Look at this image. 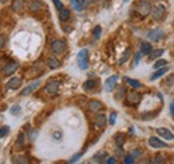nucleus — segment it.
Instances as JSON below:
<instances>
[{
  "instance_id": "2f4dec72",
  "label": "nucleus",
  "mask_w": 174,
  "mask_h": 164,
  "mask_svg": "<svg viewBox=\"0 0 174 164\" xmlns=\"http://www.w3.org/2000/svg\"><path fill=\"white\" fill-rule=\"evenodd\" d=\"M8 131H10V127H7V125H3L1 129H0V136L4 137L5 135L8 134Z\"/></svg>"
},
{
  "instance_id": "6ab92c4d",
  "label": "nucleus",
  "mask_w": 174,
  "mask_h": 164,
  "mask_svg": "<svg viewBox=\"0 0 174 164\" xmlns=\"http://www.w3.org/2000/svg\"><path fill=\"white\" fill-rule=\"evenodd\" d=\"M12 160L18 164H28L30 163V159L27 156H23V155H18V156H13Z\"/></svg>"
},
{
  "instance_id": "4468645a",
  "label": "nucleus",
  "mask_w": 174,
  "mask_h": 164,
  "mask_svg": "<svg viewBox=\"0 0 174 164\" xmlns=\"http://www.w3.org/2000/svg\"><path fill=\"white\" fill-rule=\"evenodd\" d=\"M149 144L153 147V148H165L167 144L165 142H162L161 139H157L155 136H152L149 139Z\"/></svg>"
},
{
  "instance_id": "423d86ee",
  "label": "nucleus",
  "mask_w": 174,
  "mask_h": 164,
  "mask_svg": "<svg viewBox=\"0 0 174 164\" xmlns=\"http://www.w3.org/2000/svg\"><path fill=\"white\" fill-rule=\"evenodd\" d=\"M165 13H166V10H165L164 5L157 4L155 7H154V10H153V18L155 20H161V19H164Z\"/></svg>"
},
{
  "instance_id": "6e6552de",
  "label": "nucleus",
  "mask_w": 174,
  "mask_h": 164,
  "mask_svg": "<svg viewBox=\"0 0 174 164\" xmlns=\"http://www.w3.org/2000/svg\"><path fill=\"white\" fill-rule=\"evenodd\" d=\"M116 80H118V76H116V75L110 76L109 79L106 80V83H105V91H106V92H111V91H113L114 87H115V84H116Z\"/></svg>"
},
{
  "instance_id": "9b49d317",
  "label": "nucleus",
  "mask_w": 174,
  "mask_h": 164,
  "mask_svg": "<svg viewBox=\"0 0 174 164\" xmlns=\"http://www.w3.org/2000/svg\"><path fill=\"white\" fill-rule=\"evenodd\" d=\"M164 36H165V32L161 30V28H157V30H153V31L149 32V37L153 40V42H158V40H161Z\"/></svg>"
},
{
  "instance_id": "a18cd8bd",
  "label": "nucleus",
  "mask_w": 174,
  "mask_h": 164,
  "mask_svg": "<svg viewBox=\"0 0 174 164\" xmlns=\"http://www.w3.org/2000/svg\"><path fill=\"white\" fill-rule=\"evenodd\" d=\"M5 1H7V0H1V4H4V3H5Z\"/></svg>"
},
{
  "instance_id": "39448f33",
  "label": "nucleus",
  "mask_w": 174,
  "mask_h": 164,
  "mask_svg": "<svg viewBox=\"0 0 174 164\" xmlns=\"http://www.w3.org/2000/svg\"><path fill=\"white\" fill-rule=\"evenodd\" d=\"M22 83H23L22 77H12V79H10L7 82L5 88H7V90H18V88L22 85Z\"/></svg>"
},
{
  "instance_id": "20e7f679",
  "label": "nucleus",
  "mask_w": 174,
  "mask_h": 164,
  "mask_svg": "<svg viewBox=\"0 0 174 164\" xmlns=\"http://www.w3.org/2000/svg\"><path fill=\"white\" fill-rule=\"evenodd\" d=\"M126 100H127V104L137 105L139 102H141V95H139L138 92H135V91H130L129 94H127Z\"/></svg>"
},
{
  "instance_id": "c85d7f7f",
  "label": "nucleus",
  "mask_w": 174,
  "mask_h": 164,
  "mask_svg": "<svg viewBox=\"0 0 174 164\" xmlns=\"http://www.w3.org/2000/svg\"><path fill=\"white\" fill-rule=\"evenodd\" d=\"M23 147H24V134L20 132L18 137V148H23Z\"/></svg>"
},
{
  "instance_id": "79ce46f5",
  "label": "nucleus",
  "mask_w": 174,
  "mask_h": 164,
  "mask_svg": "<svg viewBox=\"0 0 174 164\" xmlns=\"http://www.w3.org/2000/svg\"><path fill=\"white\" fill-rule=\"evenodd\" d=\"M116 162H115V159H114V157H110L109 160H107V164H115Z\"/></svg>"
},
{
  "instance_id": "c756f323",
  "label": "nucleus",
  "mask_w": 174,
  "mask_h": 164,
  "mask_svg": "<svg viewBox=\"0 0 174 164\" xmlns=\"http://www.w3.org/2000/svg\"><path fill=\"white\" fill-rule=\"evenodd\" d=\"M115 142H116V144H118V147H121L125 143V136H123V135H116Z\"/></svg>"
},
{
  "instance_id": "bb28decb",
  "label": "nucleus",
  "mask_w": 174,
  "mask_h": 164,
  "mask_svg": "<svg viewBox=\"0 0 174 164\" xmlns=\"http://www.w3.org/2000/svg\"><path fill=\"white\" fill-rule=\"evenodd\" d=\"M162 53H164V50H155V51H153V52L149 55V56H150L149 59H157V57H159Z\"/></svg>"
},
{
  "instance_id": "37998d69",
  "label": "nucleus",
  "mask_w": 174,
  "mask_h": 164,
  "mask_svg": "<svg viewBox=\"0 0 174 164\" xmlns=\"http://www.w3.org/2000/svg\"><path fill=\"white\" fill-rule=\"evenodd\" d=\"M4 45H5V37L4 35H1V48H4Z\"/></svg>"
},
{
  "instance_id": "2eb2a0df",
  "label": "nucleus",
  "mask_w": 174,
  "mask_h": 164,
  "mask_svg": "<svg viewBox=\"0 0 174 164\" xmlns=\"http://www.w3.org/2000/svg\"><path fill=\"white\" fill-rule=\"evenodd\" d=\"M157 132H158L159 136L165 137L166 140H173L174 139V135L167 128H158V129H157Z\"/></svg>"
},
{
  "instance_id": "7c9ffc66",
  "label": "nucleus",
  "mask_w": 174,
  "mask_h": 164,
  "mask_svg": "<svg viewBox=\"0 0 174 164\" xmlns=\"http://www.w3.org/2000/svg\"><path fill=\"white\" fill-rule=\"evenodd\" d=\"M101 31H102V28L99 27V25H96L95 28H94V31H93V35L95 39H99V36H101Z\"/></svg>"
},
{
  "instance_id": "f8f14e48",
  "label": "nucleus",
  "mask_w": 174,
  "mask_h": 164,
  "mask_svg": "<svg viewBox=\"0 0 174 164\" xmlns=\"http://www.w3.org/2000/svg\"><path fill=\"white\" fill-rule=\"evenodd\" d=\"M40 85V80H36V82H34L32 84H30V85H27V87L24 88V90L22 91V96H27V95H30V94H32L34 91L36 90V88Z\"/></svg>"
},
{
  "instance_id": "7ed1b4c3",
  "label": "nucleus",
  "mask_w": 174,
  "mask_h": 164,
  "mask_svg": "<svg viewBox=\"0 0 174 164\" xmlns=\"http://www.w3.org/2000/svg\"><path fill=\"white\" fill-rule=\"evenodd\" d=\"M135 11L138 12V15H141L142 18H145V16L150 15V12H152V4H150L149 1H139L138 5H137Z\"/></svg>"
},
{
  "instance_id": "4c0bfd02",
  "label": "nucleus",
  "mask_w": 174,
  "mask_h": 164,
  "mask_svg": "<svg viewBox=\"0 0 174 164\" xmlns=\"http://www.w3.org/2000/svg\"><path fill=\"white\" fill-rule=\"evenodd\" d=\"M96 0H82V3H83L84 5H88V4H91V3H95Z\"/></svg>"
},
{
  "instance_id": "9d476101",
  "label": "nucleus",
  "mask_w": 174,
  "mask_h": 164,
  "mask_svg": "<svg viewBox=\"0 0 174 164\" xmlns=\"http://www.w3.org/2000/svg\"><path fill=\"white\" fill-rule=\"evenodd\" d=\"M24 7H25V1H24V0H13L12 4H11L12 11H13V12H18V13L23 12Z\"/></svg>"
},
{
  "instance_id": "a19ab883",
  "label": "nucleus",
  "mask_w": 174,
  "mask_h": 164,
  "mask_svg": "<svg viewBox=\"0 0 174 164\" xmlns=\"http://www.w3.org/2000/svg\"><path fill=\"white\" fill-rule=\"evenodd\" d=\"M170 112H172V115L174 116V102L170 103Z\"/></svg>"
},
{
  "instance_id": "a211bd4d",
  "label": "nucleus",
  "mask_w": 174,
  "mask_h": 164,
  "mask_svg": "<svg viewBox=\"0 0 174 164\" xmlns=\"http://www.w3.org/2000/svg\"><path fill=\"white\" fill-rule=\"evenodd\" d=\"M141 51H142V53L150 55V53L153 52L152 44H150V43H146V42H142V43H141Z\"/></svg>"
},
{
  "instance_id": "ea45409f",
  "label": "nucleus",
  "mask_w": 174,
  "mask_h": 164,
  "mask_svg": "<svg viewBox=\"0 0 174 164\" xmlns=\"http://www.w3.org/2000/svg\"><path fill=\"white\" fill-rule=\"evenodd\" d=\"M130 155H131L133 157H138V156H139V151H138V149H137V151H133Z\"/></svg>"
},
{
  "instance_id": "dca6fc26",
  "label": "nucleus",
  "mask_w": 174,
  "mask_h": 164,
  "mask_svg": "<svg viewBox=\"0 0 174 164\" xmlns=\"http://www.w3.org/2000/svg\"><path fill=\"white\" fill-rule=\"evenodd\" d=\"M94 125H95V127H98V128L105 127V125H106V116H105L103 114L98 115V116L95 117V120H94Z\"/></svg>"
},
{
  "instance_id": "c03bdc74",
  "label": "nucleus",
  "mask_w": 174,
  "mask_h": 164,
  "mask_svg": "<svg viewBox=\"0 0 174 164\" xmlns=\"http://www.w3.org/2000/svg\"><path fill=\"white\" fill-rule=\"evenodd\" d=\"M139 56H141V52H139L138 55H137V59H135V62H134V65H137V64H138V62H139Z\"/></svg>"
},
{
  "instance_id": "58836bf2",
  "label": "nucleus",
  "mask_w": 174,
  "mask_h": 164,
  "mask_svg": "<svg viewBox=\"0 0 174 164\" xmlns=\"http://www.w3.org/2000/svg\"><path fill=\"white\" fill-rule=\"evenodd\" d=\"M81 156H82V154H78V155H75V156H74L72 159L70 160V163H74V162H75V160H78V159H79V157H81Z\"/></svg>"
},
{
  "instance_id": "b1692460",
  "label": "nucleus",
  "mask_w": 174,
  "mask_h": 164,
  "mask_svg": "<svg viewBox=\"0 0 174 164\" xmlns=\"http://www.w3.org/2000/svg\"><path fill=\"white\" fill-rule=\"evenodd\" d=\"M98 80H87L86 83H84V85H83V88L86 91H90V90H93L94 87H96L98 85Z\"/></svg>"
},
{
  "instance_id": "a878e982",
  "label": "nucleus",
  "mask_w": 174,
  "mask_h": 164,
  "mask_svg": "<svg viewBox=\"0 0 174 164\" xmlns=\"http://www.w3.org/2000/svg\"><path fill=\"white\" fill-rule=\"evenodd\" d=\"M166 60H157L155 63H154V68L155 70H159V68H164V67H166Z\"/></svg>"
},
{
  "instance_id": "4be33fe9",
  "label": "nucleus",
  "mask_w": 174,
  "mask_h": 164,
  "mask_svg": "<svg viewBox=\"0 0 174 164\" xmlns=\"http://www.w3.org/2000/svg\"><path fill=\"white\" fill-rule=\"evenodd\" d=\"M167 72V67H164V68H159V70H157L155 72H154L152 75V80H155V79H158V77H161L162 75H165Z\"/></svg>"
},
{
  "instance_id": "1a4fd4ad",
  "label": "nucleus",
  "mask_w": 174,
  "mask_h": 164,
  "mask_svg": "<svg viewBox=\"0 0 174 164\" xmlns=\"http://www.w3.org/2000/svg\"><path fill=\"white\" fill-rule=\"evenodd\" d=\"M58 90H59V83L58 82H50L44 87L46 94H48V95H55L56 92H58Z\"/></svg>"
},
{
  "instance_id": "49530a36",
  "label": "nucleus",
  "mask_w": 174,
  "mask_h": 164,
  "mask_svg": "<svg viewBox=\"0 0 174 164\" xmlns=\"http://www.w3.org/2000/svg\"><path fill=\"white\" fill-rule=\"evenodd\" d=\"M173 56H174V51H173Z\"/></svg>"
},
{
  "instance_id": "393cba45",
  "label": "nucleus",
  "mask_w": 174,
  "mask_h": 164,
  "mask_svg": "<svg viewBox=\"0 0 174 164\" xmlns=\"http://www.w3.org/2000/svg\"><path fill=\"white\" fill-rule=\"evenodd\" d=\"M125 80H126L130 85H133L134 88H141L142 87V84L138 82V80H133V79H130V77H125Z\"/></svg>"
},
{
  "instance_id": "aec40b11",
  "label": "nucleus",
  "mask_w": 174,
  "mask_h": 164,
  "mask_svg": "<svg viewBox=\"0 0 174 164\" xmlns=\"http://www.w3.org/2000/svg\"><path fill=\"white\" fill-rule=\"evenodd\" d=\"M70 1H71V5H72L74 10H76V11L84 10V4L82 3V0H70Z\"/></svg>"
},
{
  "instance_id": "f3484780",
  "label": "nucleus",
  "mask_w": 174,
  "mask_h": 164,
  "mask_svg": "<svg viewBox=\"0 0 174 164\" xmlns=\"http://www.w3.org/2000/svg\"><path fill=\"white\" fill-rule=\"evenodd\" d=\"M47 64H48V67H50V70H56V68L60 67V62H59L56 57H52V56L47 59Z\"/></svg>"
},
{
  "instance_id": "f704fd0d",
  "label": "nucleus",
  "mask_w": 174,
  "mask_h": 164,
  "mask_svg": "<svg viewBox=\"0 0 174 164\" xmlns=\"http://www.w3.org/2000/svg\"><path fill=\"white\" fill-rule=\"evenodd\" d=\"M52 1H54L55 7L58 8L59 11H62V10H63V4H62V1H60V0H52Z\"/></svg>"
},
{
  "instance_id": "f03ea898",
  "label": "nucleus",
  "mask_w": 174,
  "mask_h": 164,
  "mask_svg": "<svg viewBox=\"0 0 174 164\" xmlns=\"http://www.w3.org/2000/svg\"><path fill=\"white\" fill-rule=\"evenodd\" d=\"M51 52L55 53V55H60L66 51V48H67V44H66L64 40H54L52 43H51Z\"/></svg>"
},
{
  "instance_id": "c9c22d12",
  "label": "nucleus",
  "mask_w": 174,
  "mask_h": 164,
  "mask_svg": "<svg viewBox=\"0 0 174 164\" xmlns=\"http://www.w3.org/2000/svg\"><path fill=\"white\" fill-rule=\"evenodd\" d=\"M134 163V157L131 156V155H127L126 157H125V164H133Z\"/></svg>"
},
{
  "instance_id": "0eeeda50",
  "label": "nucleus",
  "mask_w": 174,
  "mask_h": 164,
  "mask_svg": "<svg viewBox=\"0 0 174 164\" xmlns=\"http://www.w3.org/2000/svg\"><path fill=\"white\" fill-rule=\"evenodd\" d=\"M18 68H19V63L18 62H10L7 65L3 67V75H5V76H7V75H11V73L15 72Z\"/></svg>"
},
{
  "instance_id": "cd10ccee",
  "label": "nucleus",
  "mask_w": 174,
  "mask_h": 164,
  "mask_svg": "<svg viewBox=\"0 0 174 164\" xmlns=\"http://www.w3.org/2000/svg\"><path fill=\"white\" fill-rule=\"evenodd\" d=\"M130 55H131V50H130V48H127L126 52H125V53H123V56H122V59L119 60V63L122 64V63L127 62V60H129V57H130Z\"/></svg>"
},
{
  "instance_id": "5701e85b",
  "label": "nucleus",
  "mask_w": 174,
  "mask_h": 164,
  "mask_svg": "<svg viewBox=\"0 0 174 164\" xmlns=\"http://www.w3.org/2000/svg\"><path fill=\"white\" fill-rule=\"evenodd\" d=\"M68 18H70V11L67 8H63L62 11H59V20L60 22H66V20H68Z\"/></svg>"
},
{
  "instance_id": "ddd939ff",
  "label": "nucleus",
  "mask_w": 174,
  "mask_h": 164,
  "mask_svg": "<svg viewBox=\"0 0 174 164\" xmlns=\"http://www.w3.org/2000/svg\"><path fill=\"white\" fill-rule=\"evenodd\" d=\"M102 108H103V104L99 100H90L88 103V111L91 112H99L102 111Z\"/></svg>"
},
{
  "instance_id": "72a5a7b5",
  "label": "nucleus",
  "mask_w": 174,
  "mask_h": 164,
  "mask_svg": "<svg viewBox=\"0 0 174 164\" xmlns=\"http://www.w3.org/2000/svg\"><path fill=\"white\" fill-rule=\"evenodd\" d=\"M11 114H12V115H19V114H20V107H19V105H13V107L11 108Z\"/></svg>"
},
{
  "instance_id": "473e14b6",
  "label": "nucleus",
  "mask_w": 174,
  "mask_h": 164,
  "mask_svg": "<svg viewBox=\"0 0 174 164\" xmlns=\"http://www.w3.org/2000/svg\"><path fill=\"white\" fill-rule=\"evenodd\" d=\"M154 164H165V159L162 155H158V156L154 159Z\"/></svg>"
},
{
  "instance_id": "e433bc0d",
  "label": "nucleus",
  "mask_w": 174,
  "mask_h": 164,
  "mask_svg": "<svg viewBox=\"0 0 174 164\" xmlns=\"http://www.w3.org/2000/svg\"><path fill=\"white\" fill-rule=\"evenodd\" d=\"M115 120H116V114L113 112V114L110 115V124H115Z\"/></svg>"
},
{
  "instance_id": "412c9836",
  "label": "nucleus",
  "mask_w": 174,
  "mask_h": 164,
  "mask_svg": "<svg viewBox=\"0 0 174 164\" xmlns=\"http://www.w3.org/2000/svg\"><path fill=\"white\" fill-rule=\"evenodd\" d=\"M42 4H43V3L39 1V0H32V1L30 3V10L34 11V12H36V11H39L42 7H43Z\"/></svg>"
},
{
  "instance_id": "f257e3e1",
  "label": "nucleus",
  "mask_w": 174,
  "mask_h": 164,
  "mask_svg": "<svg viewBox=\"0 0 174 164\" xmlns=\"http://www.w3.org/2000/svg\"><path fill=\"white\" fill-rule=\"evenodd\" d=\"M78 65L81 70H87L88 68V51L87 50H81L78 52Z\"/></svg>"
}]
</instances>
